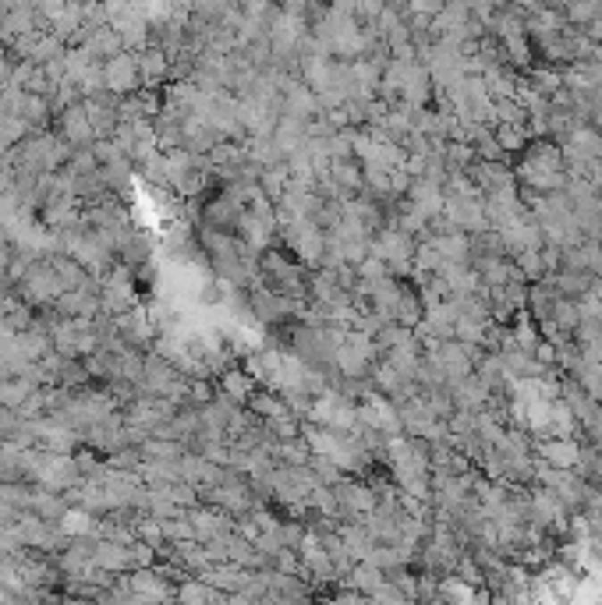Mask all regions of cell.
I'll return each instance as SVG.
<instances>
[{"instance_id": "5b68a950", "label": "cell", "mask_w": 602, "mask_h": 605, "mask_svg": "<svg viewBox=\"0 0 602 605\" xmlns=\"http://www.w3.org/2000/svg\"><path fill=\"white\" fill-rule=\"evenodd\" d=\"M539 457L546 460V464H553V468H578V460H581V446L571 439V435H549L546 443H539Z\"/></svg>"}, {"instance_id": "8992f818", "label": "cell", "mask_w": 602, "mask_h": 605, "mask_svg": "<svg viewBox=\"0 0 602 605\" xmlns=\"http://www.w3.org/2000/svg\"><path fill=\"white\" fill-rule=\"evenodd\" d=\"M216 394H223L227 401H234V403H248V397L255 394V379H252L245 369H223V372H220Z\"/></svg>"}, {"instance_id": "7c38bea8", "label": "cell", "mask_w": 602, "mask_h": 605, "mask_svg": "<svg viewBox=\"0 0 602 605\" xmlns=\"http://www.w3.org/2000/svg\"><path fill=\"white\" fill-rule=\"evenodd\" d=\"M277 7L284 11V14H291V18H315L322 7H326V0H277Z\"/></svg>"}, {"instance_id": "6da1fadb", "label": "cell", "mask_w": 602, "mask_h": 605, "mask_svg": "<svg viewBox=\"0 0 602 605\" xmlns=\"http://www.w3.org/2000/svg\"><path fill=\"white\" fill-rule=\"evenodd\" d=\"M305 262L295 259L291 252H273L266 248L259 255V280L263 287H270L273 294H284V298H305L308 294V273L301 269Z\"/></svg>"}, {"instance_id": "52a82bcc", "label": "cell", "mask_w": 602, "mask_h": 605, "mask_svg": "<svg viewBox=\"0 0 602 605\" xmlns=\"http://www.w3.org/2000/svg\"><path fill=\"white\" fill-rule=\"evenodd\" d=\"M93 563L103 567V570H110V574H128V570H131L128 545L110 542V538H100V542H96V552H93Z\"/></svg>"}, {"instance_id": "9c48e42d", "label": "cell", "mask_w": 602, "mask_h": 605, "mask_svg": "<svg viewBox=\"0 0 602 605\" xmlns=\"http://www.w3.org/2000/svg\"><path fill=\"white\" fill-rule=\"evenodd\" d=\"M57 527L75 538V535H96V513H89L86 506H68V513L57 520Z\"/></svg>"}, {"instance_id": "7a4b0ae2", "label": "cell", "mask_w": 602, "mask_h": 605, "mask_svg": "<svg viewBox=\"0 0 602 605\" xmlns=\"http://www.w3.org/2000/svg\"><path fill=\"white\" fill-rule=\"evenodd\" d=\"M103 79H106V89L117 93V96H128V93H138L142 89V75H138V50H121L113 57L103 61Z\"/></svg>"}, {"instance_id": "8fae6325", "label": "cell", "mask_w": 602, "mask_h": 605, "mask_svg": "<svg viewBox=\"0 0 602 605\" xmlns=\"http://www.w3.org/2000/svg\"><path fill=\"white\" fill-rule=\"evenodd\" d=\"M64 50H68V43L50 29V32H43L39 36V43H36V50H32V64H46V61H54V57H64Z\"/></svg>"}, {"instance_id": "ba28073f", "label": "cell", "mask_w": 602, "mask_h": 605, "mask_svg": "<svg viewBox=\"0 0 602 605\" xmlns=\"http://www.w3.org/2000/svg\"><path fill=\"white\" fill-rule=\"evenodd\" d=\"M82 46H89V54H93L96 61H106V57H113V54L124 50V39H121V32H117L113 25H100V29H93V36H89Z\"/></svg>"}, {"instance_id": "277c9868", "label": "cell", "mask_w": 602, "mask_h": 605, "mask_svg": "<svg viewBox=\"0 0 602 605\" xmlns=\"http://www.w3.org/2000/svg\"><path fill=\"white\" fill-rule=\"evenodd\" d=\"M138 75H142V89H163L171 82V57L149 43L146 50H138Z\"/></svg>"}, {"instance_id": "3957f363", "label": "cell", "mask_w": 602, "mask_h": 605, "mask_svg": "<svg viewBox=\"0 0 602 605\" xmlns=\"http://www.w3.org/2000/svg\"><path fill=\"white\" fill-rule=\"evenodd\" d=\"M54 131L71 145V149H86V145H93L96 142V131H93V124H89V113H86V103H68L57 117H54Z\"/></svg>"}, {"instance_id": "30bf717a", "label": "cell", "mask_w": 602, "mask_h": 605, "mask_svg": "<svg viewBox=\"0 0 602 605\" xmlns=\"http://www.w3.org/2000/svg\"><path fill=\"white\" fill-rule=\"evenodd\" d=\"M82 21H86V4H79V0H68V4H64V11L54 18V25H50V29H54V32H57V36L68 43Z\"/></svg>"}]
</instances>
